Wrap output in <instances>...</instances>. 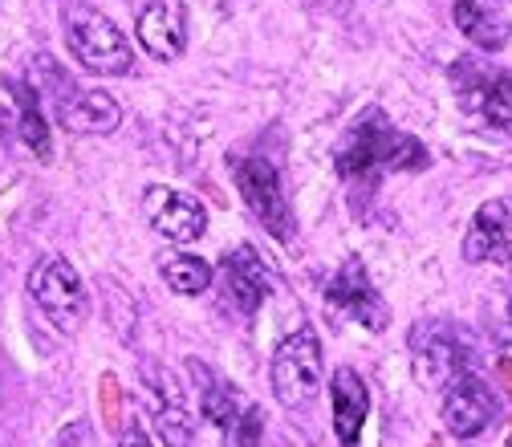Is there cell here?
Returning <instances> with one entry per match:
<instances>
[{"label": "cell", "instance_id": "obj_8", "mask_svg": "<svg viewBox=\"0 0 512 447\" xmlns=\"http://www.w3.org/2000/svg\"><path fill=\"white\" fill-rule=\"evenodd\" d=\"M500 415V399L492 395L488 382L460 374L447 382V395H443V427L447 435L456 439H476L484 427H492Z\"/></svg>", "mask_w": 512, "mask_h": 447}, {"label": "cell", "instance_id": "obj_2", "mask_svg": "<svg viewBox=\"0 0 512 447\" xmlns=\"http://www.w3.org/2000/svg\"><path fill=\"white\" fill-rule=\"evenodd\" d=\"M66 45L78 66L98 78H122L135 66V49L126 41V33L110 17H102L98 9H86V5H74L66 13Z\"/></svg>", "mask_w": 512, "mask_h": 447}, {"label": "cell", "instance_id": "obj_4", "mask_svg": "<svg viewBox=\"0 0 512 447\" xmlns=\"http://www.w3.org/2000/svg\"><path fill=\"white\" fill-rule=\"evenodd\" d=\"M322 391V342L313 330L289 334L273 354V395L289 411H305Z\"/></svg>", "mask_w": 512, "mask_h": 447}, {"label": "cell", "instance_id": "obj_22", "mask_svg": "<svg viewBox=\"0 0 512 447\" xmlns=\"http://www.w3.org/2000/svg\"><path fill=\"white\" fill-rule=\"evenodd\" d=\"M102 423L106 427H118L122 423V391H118V378L114 374H102Z\"/></svg>", "mask_w": 512, "mask_h": 447}, {"label": "cell", "instance_id": "obj_13", "mask_svg": "<svg viewBox=\"0 0 512 447\" xmlns=\"http://www.w3.org/2000/svg\"><path fill=\"white\" fill-rule=\"evenodd\" d=\"M330 407H334V431L342 447H358L366 411H370V391L354 366H338L330 382Z\"/></svg>", "mask_w": 512, "mask_h": 447}, {"label": "cell", "instance_id": "obj_9", "mask_svg": "<svg viewBox=\"0 0 512 447\" xmlns=\"http://www.w3.org/2000/svg\"><path fill=\"white\" fill-rule=\"evenodd\" d=\"M326 301H330L334 309H342L346 317H358V322H362L366 330H374V334L387 330V322H391L387 301L374 293V285H370V277H366V265H362L358 257H350V261L342 265V273L330 281Z\"/></svg>", "mask_w": 512, "mask_h": 447}, {"label": "cell", "instance_id": "obj_5", "mask_svg": "<svg viewBox=\"0 0 512 447\" xmlns=\"http://www.w3.org/2000/svg\"><path fill=\"white\" fill-rule=\"evenodd\" d=\"M29 289L41 305V313L57 330L74 334L82 322H86V309H90V297H86V285L78 277V269L66 261V257H49L33 269L29 277Z\"/></svg>", "mask_w": 512, "mask_h": 447}, {"label": "cell", "instance_id": "obj_14", "mask_svg": "<svg viewBox=\"0 0 512 447\" xmlns=\"http://www.w3.org/2000/svg\"><path fill=\"white\" fill-rule=\"evenodd\" d=\"M464 106L472 114H480L496 131H512V74H476L464 86Z\"/></svg>", "mask_w": 512, "mask_h": 447}, {"label": "cell", "instance_id": "obj_7", "mask_svg": "<svg viewBox=\"0 0 512 447\" xmlns=\"http://www.w3.org/2000/svg\"><path fill=\"white\" fill-rule=\"evenodd\" d=\"M411 350H415V378L423 387H447L452 378H460L472 362V342L464 330L443 326V322H427L411 334Z\"/></svg>", "mask_w": 512, "mask_h": 447}, {"label": "cell", "instance_id": "obj_10", "mask_svg": "<svg viewBox=\"0 0 512 447\" xmlns=\"http://www.w3.org/2000/svg\"><path fill=\"white\" fill-rule=\"evenodd\" d=\"M143 212H147V220L155 224V232H163V236H167V240H175V244H191V240H200V236H204V228H208L204 208H200L196 200H191V196H183V191L163 187V183L147 187V196H143Z\"/></svg>", "mask_w": 512, "mask_h": 447}, {"label": "cell", "instance_id": "obj_12", "mask_svg": "<svg viewBox=\"0 0 512 447\" xmlns=\"http://www.w3.org/2000/svg\"><path fill=\"white\" fill-rule=\"evenodd\" d=\"M139 41L151 57L159 61H175L187 49V13L179 0H151L139 13Z\"/></svg>", "mask_w": 512, "mask_h": 447}, {"label": "cell", "instance_id": "obj_1", "mask_svg": "<svg viewBox=\"0 0 512 447\" xmlns=\"http://www.w3.org/2000/svg\"><path fill=\"white\" fill-rule=\"evenodd\" d=\"M427 163H431L427 147L411 139L407 131H399L382 110H366L338 147V171L346 179H378L387 171H423Z\"/></svg>", "mask_w": 512, "mask_h": 447}, {"label": "cell", "instance_id": "obj_25", "mask_svg": "<svg viewBox=\"0 0 512 447\" xmlns=\"http://www.w3.org/2000/svg\"><path fill=\"white\" fill-rule=\"evenodd\" d=\"M313 5H326V9H346L350 0H313Z\"/></svg>", "mask_w": 512, "mask_h": 447}, {"label": "cell", "instance_id": "obj_23", "mask_svg": "<svg viewBox=\"0 0 512 447\" xmlns=\"http://www.w3.org/2000/svg\"><path fill=\"white\" fill-rule=\"evenodd\" d=\"M118 447H155V443L147 439V431H143L139 423H131V427H126V431H122V439H118Z\"/></svg>", "mask_w": 512, "mask_h": 447}, {"label": "cell", "instance_id": "obj_26", "mask_svg": "<svg viewBox=\"0 0 512 447\" xmlns=\"http://www.w3.org/2000/svg\"><path fill=\"white\" fill-rule=\"evenodd\" d=\"M504 447H512V439H508V443H504Z\"/></svg>", "mask_w": 512, "mask_h": 447}, {"label": "cell", "instance_id": "obj_3", "mask_svg": "<svg viewBox=\"0 0 512 447\" xmlns=\"http://www.w3.org/2000/svg\"><path fill=\"white\" fill-rule=\"evenodd\" d=\"M37 90H49L45 98L53 102L57 122L74 135H110L114 126L122 122V110L110 94L102 90H82L74 86L66 74H61L49 57H41V78H29Z\"/></svg>", "mask_w": 512, "mask_h": 447}, {"label": "cell", "instance_id": "obj_16", "mask_svg": "<svg viewBox=\"0 0 512 447\" xmlns=\"http://www.w3.org/2000/svg\"><path fill=\"white\" fill-rule=\"evenodd\" d=\"M452 17H456V29L472 41V45H480V49H504L508 45V33H512V25L500 17V13H492L484 0H456V9H452Z\"/></svg>", "mask_w": 512, "mask_h": 447}, {"label": "cell", "instance_id": "obj_17", "mask_svg": "<svg viewBox=\"0 0 512 447\" xmlns=\"http://www.w3.org/2000/svg\"><path fill=\"white\" fill-rule=\"evenodd\" d=\"M17 98V114H21V139L33 147L37 159H49L53 147H49V122H45V106H41V94L33 90V82L25 78H9L5 82Z\"/></svg>", "mask_w": 512, "mask_h": 447}, {"label": "cell", "instance_id": "obj_18", "mask_svg": "<svg viewBox=\"0 0 512 447\" xmlns=\"http://www.w3.org/2000/svg\"><path fill=\"white\" fill-rule=\"evenodd\" d=\"M200 378H204V387H200V407H204V419H212L224 435L236 427V419H240V395H236V387L232 382H224V378H216L212 370H204V366H191Z\"/></svg>", "mask_w": 512, "mask_h": 447}, {"label": "cell", "instance_id": "obj_21", "mask_svg": "<svg viewBox=\"0 0 512 447\" xmlns=\"http://www.w3.org/2000/svg\"><path fill=\"white\" fill-rule=\"evenodd\" d=\"M261 431H265V411L261 407H244L240 419H236V427L228 431V439H232V447H256Z\"/></svg>", "mask_w": 512, "mask_h": 447}, {"label": "cell", "instance_id": "obj_19", "mask_svg": "<svg viewBox=\"0 0 512 447\" xmlns=\"http://www.w3.org/2000/svg\"><path fill=\"white\" fill-rule=\"evenodd\" d=\"M163 281L179 293V297H200L212 285V265L200 257H171L163 265Z\"/></svg>", "mask_w": 512, "mask_h": 447}, {"label": "cell", "instance_id": "obj_15", "mask_svg": "<svg viewBox=\"0 0 512 447\" xmlns=\"http://www.w3.org/2000/svg\"><path fill=\"white\" fill-rule=\"evenodd\" d=\"M224 277H228V293H232V301H236L240 313H256V309H261V301L269 293V273H265L261 257H256L248 244L236 248L232 257H224Z\"/></svg>", "mask_w": 512, "mask_h": 447}, {"label": "cell", "instance_id": "obj_6", "mask_svg": "<svg viewBox=\"0 0 512 447\" xmlns=\"http://www.w3.org/2000/svg\"><path fill=\"white\" fill-rule=\"evenodd\" d=\"M236 187H240V196L244 204L252 208V216L261 220L281 244L293 240L297 224H293V208L285 200V191H281V175L269 159L261 155H252V159H236Z\"/></svg>", "mask_w": 512, "mask_h": 447}, {"label": "cell", "instance_id": "obj_24", "mask_svg": "<svg viewBox=\"0 0 512 447\" xmlns=\"http://www.w3.org/2000/svg\"><path fill=\"white\" fill-rule=\"evenodd\" d=\"M496 378L504 382V391L512 395V358H500V362H496Z\"/></svg>", "mask_w": 512, "mask_h": 447}, {"label": "cell", "instance_id": "obj_11", "mask_svg": "<svg viewBox=\"0 0 512 447\" xmlns=\"http://www.w3.org/2000/svg\"><path fill=\"white\" fill-rule=\"evenodd\" d=\"M464 257L472 265H512V200H488L484 208H476Z\"/></svg>", "mask_w": 512, "mask_h": 447}, {"label": "cell", "instance_id": "obj_20", "mask_svg": "<svg viewBox=\"0 0 512 447\" xmlns=\"http://www.w3.org/2000/svg\"><path fill=\"white\" fill-rule=\"evenodd\" d=\"M155 415H159V431H163V439H167L171 447H183V443L191 439V423H196V419H191V415L175 403V395H171V391H167V399L159 403V411H155Z\"/></svg>", "mask_w": 512, "mask_h": 447}]
</instances>
